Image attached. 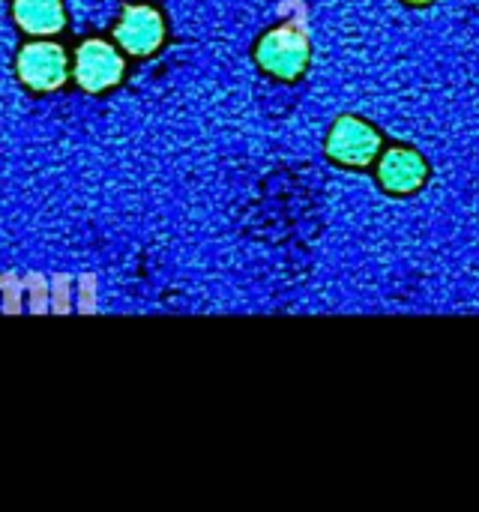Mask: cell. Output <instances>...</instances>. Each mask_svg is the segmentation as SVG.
I'll return each mask as SVG.
<instances>
[{
  "label": "cell",
  "instance_id": "1",
  "mask_svg": "<svg viewBox=\"0 0 479 512\" xmlns=\"http://www.w3.org/2000/svg\"><path fill=\"white\" fill-rule=\"evenodd\" d=\"M255 60L267 75L279 81H297L309 69V60H312L309 36L294 24H279L258 39Z\"/></svg>",
  "mask_w": 479,
  "mask_h": 512
},
{
  "label": "cell",
  "instance_id": "2",
  "mask_svg": "<svg viewBox=\"0 0 479 512\" xmlns=\"http://www.w3.org/2000/svg\"><path fill=\"white\" fill-rule=\"evenodd\" d=\"M15 75H18L21 87H27L30 93H51L66 84L69 57H66L63 45L51 42L48 36H36L18 48Z\"/></svg>",
  "mask_w": 479,
  "mask_h": 512
},
{
  "label": "cell",
  "instance_id": "3",
  "mask_svg": "<svg viewBox=\"0 0 479 512\" xmlns=\"http://www.w3.org/2000/svg\"><path fill=\"white\" fill-rule=\"evenodd\" d=\"M327 156L342 168H366L381 156V132L354 114L339 117L327 135Z\"/></svg>",
  "mask_w": 479,
  "mask_h": 512
},
{
  "label": "cell",
  "instance_id": "4",
  "mask_svg": "<svg viewBox=\"0 0 479 512\" xmlns=\"http://www.w3.org/2000/svg\"><path fill=\"white\" fill-rule=\"evenodd\" d=\"M75 84L84 93H105L114 90L123 75H126V60L123 51L114 48L105 39H84L75 48V63H72Z\"/></svg>",
  "mask_w": 479,
  "mask_h": 512
},
{
  "label": "cell",
  "instance_id": "5",
  "mask_svg": "<svg viewBox=\"0 0 479 512\" xmlns=\"http://www.w3.org/2000/svg\"><path fill=\"white\" fill-rule=\"evenodd\" d=\"M165 36V15L153 3H129L114 24V42L129 57H153L165 45Z\"/></svg>",
  "mask_w": 479,
  "mask_h": 512
},
{
  "label": "cell",
  "instance_id": "6",
  "mask_svg": "<svg viewBox=\"0 0 479 512\" xmlns=\"http://www.w3.org/2000/svg\"><path fill=\"white\" fill-rule=\"evenodd\" d=\"M375 177L387 195H399V198L414 195L429 183V162L414 147L399 144V147H390L387 153H381Z\"/></svg>",
  "mask_w": 479,
  "mask_h": 512
},
{
  "label": "cell",
  "instance_id": "7",
  "mask_svg": "<svg viewBox=\"0 0 479 512\" xmlns=\"http://www.w3.org/2000/svg\"><path fill=\"white\" fill-rule=\"evenodd\" d=\"M12 18L27 36H54L66 27L63 0H15Z\"/></svg>",
  "mask_w": 479,
  "mask_h": 512
},
{
  "label": "cell",
  "instance_id": "8",
  "mask_svg": "<svg viewBox=\"0 0 479 512\" xmlns=\"http://www.w3.org/2000/svg\"><path fill=\"white\" fill-rule=\"evenodd\" d=\"M405 3H411V6H429L432 0H405Z\"/></svg>",
  "mask_w": 479,
  "mask_h": 512
}]
</instances>
